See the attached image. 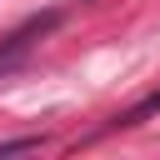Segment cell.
Here are the masks:
<instances>
[{
    "instance_id": "cell-1",
    "label": "cell",
    "mask_w": 160,
    "mask_h": 160,
    "mask_svg": "<svg viewBox=\"0 0 160 160\" xmlns=\"http://www.w3.org/2000/svg\"><path fill=\"white\" fill-rule=\"evenodd\" d=\"M55 20H60V15H40V20H30L25 30H15V35H10V45H5V55H0V75H5V70H10V65L25 55V50H30V40H35V35H45Z\"/></svg>"
},
{
    "instance_id": "cell-2",
    "label": "cell",
    "mask_w": 160,
    "mask_h": 160,
    "mask_svg": "<svg viewBox=\"0 0 160 160\" xmlns=\"http://www.w3.org/2000/svg\"><path fill=\"white\" fill-rule=\"evenodd\" d=\"M155 110H160V90H155V95H145L140 105H130V110L110 115V120L100 125V135H105V130H130V125H140V120H145V115H155Z\"/></svg>"
},
{
    "instance_id": "cell-3",
    "label": "cell",
    "mask_w": 160,
    "mask_h": 160,
    "mask_svg": "<svg viewBox=\"0 0 160 160\" xmlns=\"http://www.w3.org/2000/svg\"><path fill=\"white\" fill-rule=\"evenodd\" d=\"M45 150V135H20V140H5L0 145V160H30Z\"/></svg>"
}]
</instances>
